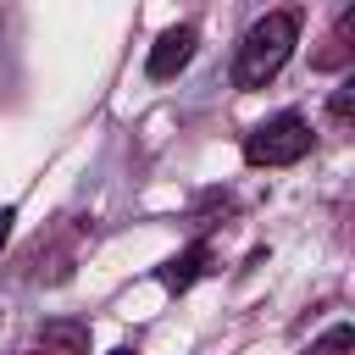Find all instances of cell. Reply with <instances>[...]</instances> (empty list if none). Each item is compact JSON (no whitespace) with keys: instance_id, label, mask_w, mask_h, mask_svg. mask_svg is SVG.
Instances as JSON below:
<instances>
[{"instance_id":"obj_7","label":"cell","mask_w":355,"mask_h":355,"mask_svg":"<svg viewBox=\"0 0 355 355\" xmlns=\"http://www.w3.org/2000/svg\"><path fill=\"white\" fill-rule=\"evenodd\" d=\"M349 100H355V83H344V89L333 94V122H338V128H349Z\"/></svg>"},{"instance_id":"obj_10","label":"cell","mask_w":355,"mask_h":355,"mask_svg":"<svg viewBox=\"0 0 355 355\" xmlns=\"http://www.w3.org/2000/svg\"><path fill=\"white\" fill-rule=\"evenodd\" d=\"M111 355H133V349H111Z\"/></svg>"},{"instance_id":"obj_9","label":"cell","mask_w":355,"mask_h":355,"mask_svg":"<svg viewBox=\"0 0 355 355\" xmlns=\"http://www.w3.org/2000/svg\"><path fill=\"white\" fill-rule=\"evenodd\" d=\"M33 355H55V349H33Z\"/></svg>"},{"instance_id":"obj_3","label":"cell","mask_w":355,"mask_h":355,"mask_svg":"<svg viewBox=\"0 0 355 355\" xmlns=\"http://www.w3.org/2000/svg\"><path fill=\"white\" fill-rule=\"evenodd\" d=\"M189 55H194V28H189V22H183V28H166V33L155 39L144 72H150V78H172V72L189 67Z\"/></svg>"},{"instance_id":"obj_5","label":"cell","mask_w":355,"mask_h":355,"mask_svg":"<svg viewBox=\"0 0 355 355\" xmlns=\"http://www.w3.org/2000/svg\"><path fill=\"white\" fill-rule=\"evenodd\" d=\"M349 344H355V327H333L322 344H311V355H344Z\"/></svg>"},{"instance_id":"obj_4","label":"cell","mask_w":355,"mask_h":355,"mask_svg":"<svg viewBox=\"0 0 355 355\" xmlns=\"http://www.w3.org/2000/svg\"><path fill=\"white\" fill-rule=\"evenodd\" d=\"M200 266H205V244H194V250H183L161 277H166V288H189L194 277H200Z\"/></svg>"},{"instance_id":"obj_6","label":"cell","mask_w":355,"mask_h":355,"mask_svg":"<svg viewBox=\"0 0 355 355\" xmlns=\"http://www.w3.org/2000/svg\"><path fill=\"white\" fill-rule=\"evenodd\" d=\"M344 39H349V11L338 17V28H333V50L322 55V67H338V61H344Z\"/></svg>"},{"instance_id":"obj_8","label":"cell","mask_w":355,"mask_h":355,"mask_svg":"<svg viewBox=\"0 0 355 355\" xmlns=\"http://www.w3.org/2000/svg\"><path fill=\"white\" fill-rule=\"evenodd\" d=\"M11 222H17V211H11V205H0V250H6V239H11Z\"/></svg>"},{"instance_id":"obj_2","label":"cell","mask_w":355,"mask_h":355,"mask_svg":"<svg viewBox=\"0 0 355 355\" xmlns=\"http://www.w3.org/2000/svg\"><path fill=\"white\" fill-rule=\"evenodd\" d=\"M311 150V122L300 111H283L272 122H261L255 133H244V161L250 166H294Z\"/></svg>"},{"instance_id":"obj_1","label":"cell","mask_w":355,"mask_h":355,"mask_svg":"<svg viewBox=\"0 0 355 355\" xmlns=\"http://www.w3.org/2000/svg\"><path fill=\"white\" fill-rule=\"evenodd\" d=\"M294 44H300V17H294V11H266L261 22H250V33H244V44H239L233 83H239V89H266V83L288 67Z\"/></svg>"}]
</instances>
